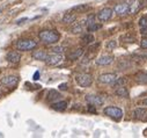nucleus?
I'll use <instances>...</instances> for the list:
<instances>
[{
    "instance_id": "obj_1",
    "label": "nucleus",
    "mask_w": 147,
    "mask_h": 138,
    "mask_svg": "<svg viewBox=\"0 0 147 138\" xmlns=\"http://www.w3.org/2000/svg\"><path fill=\"white\" fill-rule=\"evenodd\" d=\"M38 37L45 44H55L59 41L60 35L56 30H43L38 34Z\"/></svg>"
},
{
    "instance_id": "obj_2",
    "label": "nucleus",
    "mask_w": 147,
    "mask_h": 138,
    "mask_svg": "<svg viewBox=\"0 0 147 138\" xmlns=\"http://www.w3.org/2000/svg\"><path fill=\"white\" fill-rule=\"evenodd\" d=\"M37 47V42H35L34 40L30 39H24V40H20L16 42L15 48L19 51H29V50H34Z\"/></svg>"
},
{
    "instance_id": "obj_3",
    "label": "nucleus",
    "mask_w": 147,
    "mask_h": 138,
    "mask_svg": "<svg viewBox=\"0 0 147 138\" xmlns=\"http://www.w3.org/2000/svg\"><path fill=\"white\" fill-rule=\"evenodd\" d=\"M103 113H104L107 116L114 118L115 121H119V120L123 117V110H122L121 108L114 107V106H110V107L104 108Z\"/></svg>"
},
{
    "instance_id": "obj_4",
    "label": "nucleus",
    "mask_w": 147,
    "mask_h": 138,
    "mask_svg": "<svg viewBox=\"0 0 147 138\" xmlns=\"http://www.w3.org/2000/svg\"><path fill=\"white\" fill-rule=\"evenodd\" d=\"M76 81L81 87H89L93 84V77L88 73H79L76 76Z\"/></svg>"
},
{
    "instance_id": "obj_5",
    "label": "nucleus",
    "mask_w": 147,
    "mask_h": 138,
    "mask_svg": "<svg viewBox=\"0 0 147 138\" xmlns=\"http://www.w3.org/2000/svg\"><path fill=\"white\" fill-rule=\"evenodd\" d=\"M19 83V77L18 76H5L3 78H0V84H1L4 87L7 88H14Z\"/></svg>"
},
{
    "instance_id": "obj_6",
    "label": "nucleus",
    "mask_w": 147,
    "mask_h": 138,
    "mask_svg": "<svg viewBox=\"0 0 147 138\" xmlns=\"http://www.w3.org/2000/svg\"><path fill=\"white\" fill-rule=\"evenodd\" d=\"M63 62V56L61 53H51V55H48L47 56V59H45V63L48 65H58Z\"/></svg>"
},
{
    "instance_id": "obj_7",
    "label": "nucleus",
    "mask_w": 147,
    "mask_h": 138,
    "mask_svg": "<svg viewBox=\"0 0 147 138\" xmlns=\"http://www.w3.org/2000/svg\"><path fill=\"white\" fill-rule=\"evenodd\" d=\"M111 16H113V9H111V8H103V9H101V11L97 13V15H96V18H97L101 22L109 21L110 19H111Z\"/></svg>"
},
{
    "instance_id": "obj_8",
    "label": "nucleus",
    "mask_w": 147,
    "mask_h": 138,
    "mask_svg": "<svg viewBox=\"0 0 147 138\" xmlns=\"http://www.w3.org/2000/svg\"><path fill=\"white\" fill-rule=\"evenodd\" d=\"M86 100L87 102L89 103V105H94L95 107L97 106H102L104 103V99L100 95H94V94H89L86 96Z\"/></svg>"
},
{
    "instance_id": "obj_9",
    "label": "nucleus",
    "mask_w": 147,
    "mask_h": 138,
    "mask_svg": "<svg viewBox=\"0 0 147 138\" xmlns=\"http://www.w3.org/2000/svg\"><path fill=\"white\" fill-rule=\"evenodd\" d=\"M117 76L115 73H104L98 77V81L101 84H113L116 80Z\"/></svg>"
},
{
    "instance_id": "obj_10",
    "label": "nucleus",
    "mask_w": 147,
    "mask_h": 138,
    "mask_svg": "<svg viewBox=\"0 0 147 138\" xmlns=\"http://www.w3.org/2000/svg\"><path fill=\"white\" fill-rule=\"evenodd\" d=\"M141 7H142L141 0H132L131 4L129 5V13L130 14H136L141 9Z\"/></svg>"
},
{
    "instance_id": "obj_11",
    "label": "nucleus",
    "mask_w": 147,
    "mask_h": 138,
    "mask_svg": "<svg viewBox=\"0 0 147 138\" xmlns=\"http://www.w3.org/2000/svg\"><path fill=\"white\" fill-rule=\"evenodd\" d=\"M114 12L118 15H124L126 13H129V4L126 3H122V4H118L114 7Z\"/></svg>"
},
{
    "instance_id": "obj_12",
    "label": "nucleus",
    "mask_w": 147,
    "mask_h": 138,
    "mask_svg": "<svg viewBox=\"0 0 147 138\" xmlns=\"http://www.w3.org/2000/svg\"><path fill=\"white\" fill-rule=\"evenodd\" d=\"M6 60L9 62V63H12V64H18L21 60V56L16 51H9L6 55Z\"/></svg>"
},
{
    "instance_id": "obj_13",
    "label": "nucleus",
    "mask_w": 147,
    "mask_h": 138,
    "mask_svg": "<svg viewBox=\"0 0 147 138\" xmlns=\"http://www.w3.org/2000/svg\"><path fill=\"white\" fill-rule=\"evenodd\" d=\"M114 62V57L113 56H109V55H104V56H101L100 58L96 59V64L100 65V66H105V65H109Z\"/></svg>"
},
{
    "instance_id": "obj_14",
    "label": "nucleus",
    "mask_w": 147,
    "mask_h": 138,
    "mask_svg": "<svg viewBox=\"0 0 147 138\" xmlns=\"http://www.w3.org/2000/svg\"><path fill=\"white\" fill-rule=\"evenodd\" d=\"M85 22H86V21H80V22L74 23V24L71 27V32H72V34H80V32H82Z\"/></svg>"
},
{
    "instance_id": "obj_15",
    "label": "nucleus",
    "mask_w": 147,
    "mask_h": 138,
    "mask_svg": "<svg viewBox=\"0 0 147 138\" xmlns=\"http://www.w3.org/2000/svg\"><path fill=\"white\" fill-rule=\"evenodd\" d=\"M47 56H48V53H47L44 50H37V51H34V52H32V58L36 59V60L45 62Z\"/></svg>"
},
{
    "instance_id": "obj_16",
    "label": "nucleus",
    "mask_w": 147,
    "mask_h": 138,
    "mask_svg": "<svg viewBox=\"0 0 147 138\" xmlns=\"http://www.w3.org/2000/svg\"><path fill=\"white\" fill-rule=\"evenodd\" d=\"M82 55H84V49H82V48H79V49H77V50H74V51H72V52L68 55V59H71V60H77V59H79Z\"/></svg>"
},
{
    "instance_id": "obj_17",
    "label": "nucleus",
    "mask_w": 147,
    "mask_h": 138,
    "mask_svg": "<svg viewBox=\"0 0 147 138\" xmlns=\"http://www.w3.org/2000/svg\"><path fill=\"white\" fill-rule=\"evenodd\" d=\"M76 20H77V15L72 13H66L63 16V23H66V24H71L73 22H76Z\"/></svg>"
},
{
    "instance_id": "obj_18",
    "label": "nucleus",
    "mask_w": 147,
    "mask_h": 138,
    "mask_svg": "<svg viewBox=\"0 0 147 138\" xmlns=\"http://www.w3.org/2000/svg\"><path fill=\"white\" fill-rule=\"evenodd\" d=\"M51 107L55 110H59V112L65 110L67 108V101H58V102H55V103H52Z\"/></svg>"
},
{
    "instance_id": "obj_19",
    "label": "nucleus",
    "mask_w": 147,
    "mask_h": 138,
    "mask_svg": "<svg viewBox=\"0 0 147 138\" xmlns=\"http://www.w3.org/2000/svg\"><path fill=\"white\" fill-rule=\"evenodd\" d=\"M115 94L119 97H127L129 96V91L124 87V86H121V87H117L116 91H115Z\"/></svg>"
},
{
    "instance_id": "obj_20",
    "label": "nucleus",
    "mask_w": 147,
    "mask_h": 138,
    "mask_svg": "<svg viewBox=\"0 0 147 138\" xmlns=\"http://www.w3.org/2000/svg\"><path fill=\"white\" fill-rule=\"evenodd\" d=\"M89 9H90L89 5H77L74 7H72V11L77 12V13H85V12H87Z\"/></svg>"
},
{
    "instance_id": "obj_21",
    "label": "nucleus",
    "mask_w": 147,
    "mask_h": 138,
    "mask_svg": "<svg viewBox=\"0 0 147 138\" xmlns=\"http://www.w3.org/2000/svg\"><path fill=\"white\" fill-rule=\"evenodd\" d=\"M60 97H61V95H60V93H59L58 91L51 89V91H49V93H48V100H49V101H55V100H59Z\"/></svg>"
},
{
    "instance_id": "obj_22",
    "label": "nucleus",
    "mask_w": 147,
    "mask_h": 138,
    "mask_svg": "<svg viewBox=\"0 0 147 138\" xmlns=\"http://www.w3.org/2000/svg\"><path fill=\"white\" fill-rule=\"evenodd\" d=\"M136 80L139 84H147V73L146 72H139V73H137Z\"/></svg>"
},
{
    "instance_id": "obj_23",
    "label": "nucleus",
    "mask_w": 147,
    "mask_h": 138,
    "mask_svg": "<svg viewBox=\"0 0 147 138\" xmlns=\"http://www.w3.org/2000/svg\"><path fill=\"white\" fill-rule=\"evenodd\" d=\"M81 41H82L84 44H92L94 42V36L92 35V34H86V35L82 36Z\"/></svg>"
},
{
    "instance_id": "obj_24",
    "label": "nucleus",
    "mask_w": 147,
    "mask_h": 138,
    "mask_svg": "<svg viewBox=\"0 0 147 138\" xmlns=\"http://www.w3.org/2000/svg\"><path fill=\"white\" fill-rule=\"evenodd\" d=\"M125 84H126V79L125 78H116V80L113 83V87L114 88H117V87L124 86Z\"/></svg>"
},
{
    "instance_id": "obj_25",
    "label": "nucleus",
    "mask_w": 147,
    "mask_h": 138,
    "mask_svg": "<svg viewBox=\"0 0 147 138\" xmlns=\"http://www.w3.org/2000/svg\"><path fill=\"white\" fill-rule=\"evenodd\" d=\"M122 41L125 43H134L136 42V37L131 34H126V35L122 36Z\"/></svg>"
},
{
    "instance_id": "obj_26",
    "label": "nucleus",
    "mask_w": 147,
    "mask_h": 138,
    "mask_svg": "<svg viewBox=\"0 0 147 138\" xmlns=\"http://www.w3.org/2000/svg\"><path fill=\"white\" fill-rule=\"evenodd\" d=\"M145 113H146V108H137L133 113V116L136 118H141L145 115Z\"/></svg>"
},
{
    "instance_id": "obj_27",
    "label": "nucleus",
    "mask_w": 147,
    "mask_h": 138,
    "mask_svg": "<svg viewBox=\"0 0 147 138\" xmlns=\"http://www.w3.org/2000/svg\"><path fill=\"white\" fill-rule=\"evenodd\" d=\"M102 28V24H100V23H93V24H90V26H87V30L88 31H96V30H98V29H101Z\"/></svg>"
},
{
    "instance_id": "obj_28",
    "label": "nucleus",
    "mask_w": 147,
    "mask_h": 138,
    "mask_svg": "<svg viewBox=\"0 0 147 138\" xmlns=\"http://www.w3.org/2000/svg\"><path fill=\"white\" fill-rule=\"evenodd\" d=\"M116 45H117V42L115 41V40H111V41H109V42H107V49L108 50H114L115 48H116Z\"/></svg>"
},
{
    "instance_id": "obj_29",
    "label": "nucleus",
    "mask_w": 147,
    "mask_h": 138,
    "mask_svg": "<svg viewBox=\"0 0 147 138\" xmlns=\"http://www.w3.org/2000/svg\"><path fill=\"white\" fill-rule=\"evenodd\" d=\"M139 26L140 28H147V16H142L139 20Z\"/></svg>"
},
{
    "instance_id": "obj_30",
    "label": "nucleus",
    "mask_w": 147,
    "mask_h": 138,
    "mask_svg": "<svg viewBox=\"0 0 147 138\" xmlns=\"http://www.w3.org/2000/svg\"><path fill=\"white\" fill-rule=\"evenodd\" d=\"M94 22H95V15H94V14L89 15V16L86 19V24H87V26H90V24H93Z\"/></svg>"
},
{
    "instance_id": "obj_31",
    "label": "nucleus",
    "mask_w": 147,
    "mask_h": 138,
    "mask_svg": "<svg viewBox=\"0 0 147 138\" xmlns=\"http://www.w3.org/2000/svg\"><path fill=\"white\" fill-rule=\"evenodd\" d=\"M52 51L56 52V53H61V52H63V48H61L60 45H58V47H53V48H52Z\"/></svg>"
},
{
    "instance_id": "obj_32",
    "label": "nucleus",
    "mask_w": 147,
    "mask_h": 138,
    "mask_svg": "<svg viewBox=\"0 0 147 138\" xmlns=\"http://www.w3.org/2000/svg\"><path fill=\"white\" fill-rule=\"evenodd\" d=\"M140 47H141L142 49H147V37L141 40V42H140Z\"/></svg>"
},
{
    "instance_id": "obj_33",
    "label": "nucleus",
    "mask_w": 147,
    "mask_h": 138,
    "mask_svg": "<svg viewBox=\"0 0 147 138\" xmlns=\"http://www.w3.org/2000/svg\"><path fill=\"white\" fill-rule=\"evenodd\" d=\"M58 88H59L60 91H66V89L68 88V85H67V84H60V85L58 86Z\"/></svg>"
},
{
    "instance_id": "obj_34",
    "label": "nucleus",
    "mask_w": 147,
    "mask_h": 138,
    "mask_svg": "<svg viewBox=\"0 0 147 138\" xmlns=\"http://www.w3.org/2000/svg\"><path fill=\"white\" fill-rule=\"evenodd\" d=\"M94 107H95L94 105H89V107H88V110H89L90 113H96V109H95Z\"/></svg>"
},
{
    "instance_id": "obj_35",
    "label": "nucleus",
    "mask_w": 147,
    "mask_h": 138,
    "mask_svg": "<svg viewBox=\"0 0 147 138\" xmlns=\"http://www.w3.org/2000/svg\"><path fill=\"white\" fill-rule=\"evenodd\" d=\"M27 20H28L27 18H23V19H21V20H18V21H16V23H18V24H22V22H26Z\"/></svg>"
},
{
    "instance_id": "obj_36",
    "label": "nucleus",
    "mask_w": 147,
    "mask_h": 138,
    "mask_svg": "<svg viewBox=\"0 0 147 138\" xmlns=\"http://www.w3.org/2000/svg\"><path fill=\"white\" fill-rule=\"evenodd\" d=\"M38 78H40V72L37 71V72H35V74H34V80H38Z\"/></svg>"
},
{
    "instance_id": "obj_37",
    "label": "nucleus",
    "mask_w": 147,
    "mask_h": 138,
    "mask_svg": "<svg viewBox=\"0 0 147 138\" xmlns=\"http://www.w3.org/2000/svg\"><path fill=\"white\" fill-rule=\"evenodd\" d=\"M141 34L142 35H147V28H141Z\"/></svg>"
},
{
    "instance_id": "obj_38",
    "label": "nucleus",
    "mask_w": 147,
    "mask_h": 138,
    "mask_svg": "<svg viewBox=\"0 0 147 138\" xmlns=\"http://www.w3.org/2000/svg\"><path fill=\"white\" fill-rule=\"evenodd\" d=\"M142 105H145V106H147V97H146L145 100H142Z\"/></svg>"
},
{
    "instance_id": "obj_39",
    "label": "nucleus",
    "mask_w": 147,
    "mask_h": 138,
    "mask_svg": "<svg viewBox=\"0 0 147 138\" xmlns=\"http://www.w3.org/2000/svg\"><path fill=\"white\" fill-rule=\"evenodd\" d=\"M3 12V8H0V13H1Z\"/></svg>"
},
{
    "instance_id": "obj_40",
    "label": "nucleus",
    "mask_w": 147,
    "mask_h": 138,
    "mask_svg": "<svg viewBox=\"0 0 147 138\" xmlns=\"http://www.w3.org/2000/svg\"><path fill=\"white\" fill-rule=\"evenodd\" d=\"M0 94H1V92H0Z\"/></svg>"
}]
</instances>
